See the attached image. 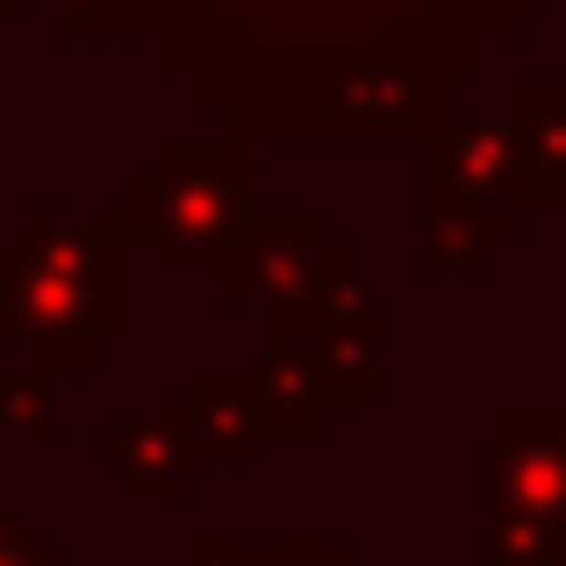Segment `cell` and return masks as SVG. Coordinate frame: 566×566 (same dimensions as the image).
I'll use <instances>...</instances> for the list:
<instances>
[{
	"instance_id": "obj_1",
	"label": "cell",
	"mask_w": 566,
	"mask_h": 566,
	"mask_svg": "<svg viewBox=\"0 0 566 566\" xmlns=\"http://www.w3.org/2000/svg\"><path fill=\"white\" fill-rule=\"evenodd\" d=\"M545 0H158L151 65L237 137L401 144Z\"/></svg>"
},
{
	"instance_id": "obj_2",
	"label": "cell",
	"mask_w": 566,
	"mask_h": 566,
	"mask_svg": "<svg viewBox=\"0 0 566 566\" xmlns=\"http://www.w3.org/2000/svg\"><path fill=\"white\" fill-rule=\"evenodd\" d=\"M251 158L244 144H172L158 151V172L137 180V208H151V230L166 265H208L244 222Z\"/></svg>"
},
{
	"instance_id": "obj_3",
	"label": "cell",
	"mask_w": 566,
	"mask_h": 566,
	"mask_svg": "<svg viewBox=\"0 0 566 566\" xmlns=\"http://www.w3.org/2000/svg\"><path fill=\"white\" fill-rule=\"evenodd\" d=\"M423 180L467 193V201H481V208L488 201H566L538 172V158H531L524 123H516V115H495V108L444 115L423 137Z\"/></svg>"
},
{
	"instance_id": "obj_4",
	"label": "cell",
	"mask_w": 566,
	"mask_h": 566,
	"mask_svg": "<svg viewBox=\"0 0 566 566\" xmlns=\"http://www.w3.org/2000/svg\"><path fill=\"white\" fill-rule=\"evenodd\" d=\"M51 8L65 43H151L158 36V0H0V14Z\"/></svg>"
},
{
	"instance_id": "obj_5",
	"label": "cell",
	"mask_w": 566,
	"mask_h": 566,
	"mask_svg": "<svg viewBox=\"0 0 566 566\" xmlns=\"http://www.w3.org/2000/svg\"><path fill=\"white\" fill-rule=\"evenodd\" d=\"M516 123L531 137L538 172L566 193V80H524L516 86Z\"/></svg>"
}]
</instances>
